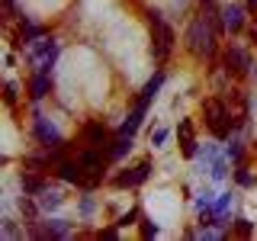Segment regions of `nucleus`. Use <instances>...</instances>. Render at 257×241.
Masks as SVG:
<instances>
[{"instance_id":"nucleus-11","label":"nucleus","mask_w":257,"mask_h":241,"mask_svg":"<svg viewBox=\"0 0 257 241\" xmlns=\"http://www.w3.org/2000/svg\"><path fill=\"white\" fill-rule=\"evenodd\" d=\"M231 206H235V193H219L215 196V206H212V215H215V225H231Z\"/></svg>"},{"instance_id":"nucleus-10","label":"nucleus","mask_w":257,"mask_h":241,"mask_svg":"<svg viewBox=\"0 0 257 241\" xmlns=\"http://www.w3.org/2000/svg\"><path fill=\"white\" fill-rule=\"evenodd\" d=\"M148 106H151V103H145V100L135 103V109L128 112V119L116 129V135H135V132H139V126L145 123V116H148Z\"/></svg>"},{"instance_id":"nucleus-28","label":"nucleus","mask_w":257,"mask_h":241,"mask_svg":"<svg viewBox=\"0 0 257 241\" xmlns=\"http://www.w3.org/2000/svg\"><path fill=\"white\" fill-rule=\"evenodd\" d=\"M254 42H257V26H254Z\"/></svg>"},{"instance_id":"nucleus-27","label":"nucleus","mask_w":257,"mask_h":241,"mask_svg":"<svg viewBox=\"0 0 257 241\" xmlns=\"http://www.w3.org/2000/svg\"><path fill=\"white\" fill-rule=\"evenodd\" d=\"M135 219H142V212H139V209H128V212L122 215V219H119L116 225H119V228H125V225H132Z\"/></svg>"},{"instance_id":"nucleus-13","label":"nucleus","mask_w":257,"mask_h":241,"mask_svg":"<svg viewBox=\"0 0 257 241\" xmlns=\"http://www.w3.org/2000/svg\"><path fill=\"white\" fill-rule=\"evenodd\" d=\"M48 90H52V77L42 74V71H32V80H29V96L39 103V100H45V96H48Z\"/></svg>"},{"instance_id":"nucleus-4","label":"nucleus","mask_w":257,"mask_h":241,"mask_svg":"<svg viewBox=\"0 0 257 241\" xmlns=\"http://www.w3.org/2000/svg\"><path fill=\"white\" fill-rule=\"evenodd\" d=\"M58 52H61V45L52 36H42L26 45V58L32 64V71H42V74H52L55 61H58Z\"/></svg>"},{"instance_id":"nucleus-17","label":"nucleus","mask_w":257,"mask_h":241,"mask_svg":"<svg viewBox=\"0 0 257 241\" xmlns=\"http://www.w3.org/2000/svg\"><path fill=\"white\" fill-rule=\"evenodd\" d=\"M164 80H167V71H155V77H151L148 84L142 87V96H139V100H145V103H155V96L161 93V87H164Z\"/></svg>"},{"instance_id":"nucleus-9","label":"nucleus","mask_w":257,"mask_h":241,"mask_svg":"<svg viewBox=\"0 0 257 241\" xmlns=\"http://www.w3.org/2000/svg\"><path fill=\"white\" fill-rule=\"evenodd\" d=\"M177 142H180V151H183V158H196V151H199V142H196V135H193V119H180V126H177Z\"/></svg>"},{"instance_id":"nucleus-19","label":"nucleus","mask_w":257,"mask_h":241,"mask_svg":"<svg viewBox=\"0 0 257 241\" xmlns=\"http://www.w3.org/2000/svg\"><path fill=\"white\" fill-rule=\"evenodd\" d=\"M20 187H23V193L36 196V193L45 187V180H39V177H32V174H20Z\"/></svg>"},{"instance_id":"nucleus-7","label":"nucleus","mask_w":257,"mask_h":241,"mask_svg":"<svg viewBox=\"0 0 257 241\" xmlns=\"http://www.w3.org/2000/svg\"><path fill=\"white\" fill-rule=\"evenodd\" d=\"M32 139L39 145H45V148H61L64 145V139H61L58 129H55V123L45 119V116H39V112H36V119H32Z\"/></svg>"},{"instance_id":"nucleus-12","label":"nucleus","mask_w":257,"mask_h":241,"mask_svg":"<svg viewBox=\"0 0 257 241\" xmlns=\"http://www.w3.org/2000/svg\"><path fill=\"white\" fill-rule=\"evenodd\" d=\"M74 235V225L68 219H48L42 222V238H71Z\"/></svg>"},{"instance_id":"nucleus-24","label":"nucleus","mask_w":257,"mask_h":241,"mask_svg":"<svg viewBox=\"0 0 257 241\" xmlns=\"http://www.w3.org/2000/svg\"><path fill=\"white\" fill-rule=\"evenodd\" d=\"M93 209H96V199L90 196V193H87V196H80V203H77V212L84 215V219H90V215H93Z\"/></svg>"},{"instance_id":"nucleus-3","label":"nucleus","mask_w":257,"mask_h":241,"mask_svg":"<svg viewBox=\"0 0 257 241\" xmlns=\"http://www.w3.org/2000/svg\"><path fill=\"white\" fill-rule=\"evenodd\" d=\"M148 23H151V36H155V42H151V55H155V64H164V61H167V55L174 52L177 36H174L171 23L164 20V13H161V10H148Z\"/></svg>"},{"instance_id":"nucleus-26","label":"nucleus","mask_w":257,"mask_h":241,"mask_svg":"<svg viewBox=\"0 0 257 241\" xmlns=\"http://www.w3.org/2000/svg\"><path fill=\"white\" fill-rule=\"evenodd\" d=\"M167 135H171V132H167V129H164V126H158V129H151V145H155V148H161V145H164V142H167Z\"/></svg>"},{"instance_id":"nucleus-8","label":"nucleus","mask_w":257,"mask_h":241,"mask_svg":"<svg viewBox=\"0 0 257 241\" xmlns=\"http://www.w3.org/2000/svg\"><path fill=\"white\" fill-rule=\"evenodd\" d=\"M247 7L244 4H225L222 7V32H228V36H238L241 29H244L247 23Z\"/></svg>"},{"instance_id":"nucleus-25","label":"nucleus","mask_w":257,"mask_h":241,"mask_svg":"<svg viewBox=\"0 0 257 241\" xmlns=\"http://www.w3.org/2000/svg\"><path fill=\"white\" fill-rule=\"evenodd\" d=\"M16 93H20V84H16V80H7V87H4V100H7V106H16Z\"/></svg>"},{"instance_id":"nucleus-16","label":"nucleus","mask_w":257,"mask_h":241,"mask_svg":"<svg viewBox=\"0 0 257 241\" xmlns=\"http://www.w3.org/2000/svg\"><path fill=\"white\" fill-rule=\"evenodd\" d=\"M84 139L90 142V145H96V148H103V145L109 142V129L103 126V123H87L84 126Z\"/></svg>"},{"instance_id":"nucleus-15","label":"nucleus","mask_w":257,"mask_h":241,"mask_svg":"<svg viewBox=\"0 0 257 241\" xmlns=\"http://www.w3.org/2000/svg\"><path fill=\"white\" fill-rule=\"evenodd\" d=\"M36 199H39V206H42V212H52V209H61V203H64V199H61V193H58V190H52L48 183H45V187L36 193Z\"/></svg>"},{"instance_id":"nucleus-6","label":"nucleus","mask_w":257,"mask_h":241,"mask_svg":"<svg viewBox=\"0 0 257 241\" xmlns=\"http://www.w3.org/2000/svg\"><path fill=\"white\" fill-rule=\"evenodd\" d=\"M148 177H151V161H139L135 167L119 171L116 177H112V187H119V190H135V187H142Z\"/></svg>"},{"instance_id":"nucleus-29","label":"nucleus","mask_w":257,"mask_h":241,"mask_svg":"<svg viewBox=\"0 0 257 241\" xmlns=\"http://www.w3.org/2000/svg\"><path fill=\"white\" fill-rule=\"evenodd\" d=\"M254 148H257V142H254Z\"/></svg>"},{"instance_id":"nucleus-1","label":"nucleus","mask_w":257,"mask_h":241,"mask_svg":"<svg viewBox=\"0 0 257 241\" xmlns=\"http://www.w3.org/2000/svg\"><path fill=\"white\" fill-rule=\"evenodd\" d=\"M222 32V10H203L187 29V48L196 58H212L215 55V36Z\"/></svg>"},{"instance_id":"nucleus-2","label":"nucleus","mask_w":257,"mask_h":241,"mask_svg":"<svg viewBox=\"0 0 257 241\" xmlns=\"http://www.w3.org/2000/svg\"><path fill=\"white\" fill-rule=\"evenodd\" d=\"M203 116H206V126H209V132H212L215 139H228V135L238 129V119L231 116L228 103L219 100V96H212V100L203 103Z\"/></svg>"},{"instance_id":"nucleus-21","label":"nucleus","mask_w":257,"mask_h":241,"mask_svg":"<svg viewBox=\"0 0 257 241\" xmlns=\"http://www.w3.org/2000/svg\"><path fill=\"white\" fill-rule=\"evenodd\" d=\"M231 228H235V235H241V238H251L254 235V222L244 219V215H238V219L231 222Z\"/></svg>"},{"instance_id":"nucleus-22","label":"nucleus","mask_w":257,"mask_h":241,"mask_svg":"<svg viewBox=\"0 0 257 241\" xmlns=\"http://www.w3.org/2000/svg\"><path fill=\"white\" fill-rule=\"evenodd\" d=\"M225 155H228L231 164H241V158H244V148H241V139H231L225 145Z\"/></svg>"},{"instance_id":"nucleus-5","label":"nucleus","mask_w":257,"mask_h":241,"mask_svg":"<svg viewBox=\"0 0 257 241\" xmlns=\"http://www.w3.org/2000/svg\"><path fill=\"white\" fill-rule=\"evenodd\" d=\"M222 68H225V74L241 77V74H251L254 61H251V55H247L238 42H231L228 48H225V55H222Z\"/></svg>"},{"instance_id":"nucleus-14","label":"nucleus","mask_w":257,"mask_h":241,"mask_svg":"<svg viewBox=\"0 0 257 241\" xmlns=\"http://www.w3.org/2000/svg\"><path fill=\"white\" fill-rule=\"evenodd\" d=\"M77 161H80V164H84L93 177H103V155L96 151V145H93V148H87V151H80Z\"/></svg>"},{"instance_id":"nucleus-23","label":"nucleus","mask_w":257,"mask_h":241,"mask_svg":"<svg viewBox=\"0 0 257 241\" xmlns=\"http://www.w3.org/2000/svg\"><path fill=\"white\" fill-rule=\"evenodd\" d=\"M139 228H142V238H148V241L161 235V228H158V225L148 219V215H142V219H139Z\"/></svg>"},{"instance_id":"nucleus-18","label":"nucleus","mask_w":257,"mask_h":241,"mask_svg":"<svg viewBox=\"0 0 257 241\" xmlns=\"http://www.w3.org/2000/svg\"><path fill=\"white\" fill-rule=\"evenodd\" d=\"M132 142H135V135H116L109 145V161H119V158H125L128 151H132Z\"/></svg>"},{"instance_id":"nucleus-20","label":"nucleus","mask_w":257,"mask_h":241,"mask_svg":"<svg viewBox=\"0 0 257 241\" xmlns=\"http://www.w3.org/2000/svg\"><path fill=\"white\" fill-rule=\"evenodd\" d=\"M235 183H238L241 190H247V187H254V183H257V177L247 171L244 164H235Z\"/></svg>"}]
</instances>
